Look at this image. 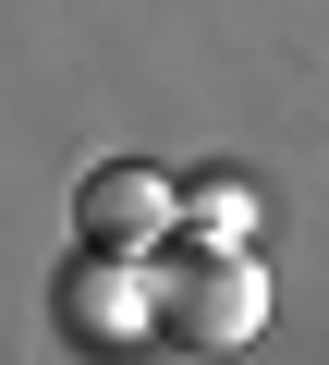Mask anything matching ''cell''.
<instances>
[{"label":"cell","instance_id":"6da1fadb","mask_svg":"<svg viewBox=\"0 0 329 365\" xmlns=\"http://www.w3.org/2000/svg\"><path fill=\"white\" fill-rule=\"evenodd\" d=\"M256 329H268V268L232 232L158 244V353H244Z\"/></svg>","mask_w":329,"mask_h":365},{"label":"cell","instance_id":"7a4b0ae2","mask_svg":"<svg viewBox=\"0 0 329 365\" xmlns=\"http://www.w3.org/2000/svg\"><path fill=\"white\" fill-rule=\"evenodd\" d=\"M49 317H61L74 353H158V256L74 244L61 280H49Z\"/></svg>","mask_w":329,"mask_h":365},{"label":"cell","instance_id":"3957f363","mask_svg":"<svg viewBox=\"0 0 329 365\" xmlns=\"http://www.w3.org/2000/svg\"><path fill=\"white\" fill-rule=\"evenodd\" d=\"M183 232V182L146 170V158H98L74 182V244H122V256H158Z\"/></svg>","mask_w":329,"mask_h":365},{"label":"cell","instance_id":"277c9868","mask_svg":"<svg viewBox=\"0 0 329 365\" xmlns=\"http://www.w3.org/2000/svg\"><path fill=\"white\" fill-rule=\"evenodd\" d=\"M183 207H196L208 232H232V244H244V182H196V195H183Z\"/></svg>","mask_w":329,"mask_h":365}]
</instances>
